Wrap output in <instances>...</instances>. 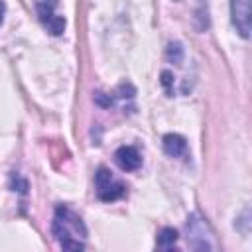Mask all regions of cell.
<instances>
[{"label":"cell","instance_id":"cell-1","mask_svg":"<svg viewBox=\"0 0 252 252\" xmlns=\"http://www.w3.org/2000/svg\"><path fill=\"white\" fill-rule=\"evenodd\" d=\"M51 232L59 240L61 248H65V250H83L85 248V242H81L79 238L87 236V228H85L81 217L75 215L65 205H59L55 209V217H53V222H51Z\"/></svg>","mask_w":252,"mask_h":252},{"label":"cell","instance_id":"cell-2","mask_svg":"<svg viewBox=\"0 0 252 252\" xmlns=\"http://www.w3.org/2000/svg\"><path fill=\"white\" fill-rule=\"evenodd\" d=\"M185 228H187V242L193 250H213L215 248L213 230L205 217H201L199 213L189 215Z\"/></svg>","mask_w":252,"mask_h":252},{"label":"cell","instance_id":"cell-3","mask_svg":"<svg viewBox=\"0 0 252 252\" xmlns=\"http://www.w3.org/2000/svg\"><path fill=\"white\" fill-rule=\"evenodd\" d=\"M94 183H96V195L104 203L116 201L126 193V185L122 181L114 179L112 171L106 167H98V171L94 175Z\"/></svg>","mask_w":252,"mask_h":252},{"label":"cell","instance_id":"cell-4","mask_svg":"<svg viewBox=\"0 0 252 252\" xmlns=\"http://www.w3.org/2000/svg\"><path fill=\"white\" fill-rule=\"evenodd\" d=\"M230 20L238 35L248 39L252 32V8L250 0H230Z\"/></svg>","mask_w":252,"mask_h":252},{"label":"cell","instance_id":"cell-5","mask_svg":"<svg viewBox=\"0 0 252 252\" xmlns=\"http://www.w3.org/2000/svg\"><path fill=\"white\" fill-rule=\"evenodd\" d=\"M114 161L122 171H136L142 165V156L134 146H120L114 152Z\"/></svg>","mask_w":252,"mask_h":252},{"label":"cell","instance_id":"cell-6","mask_svg":"<svg viewBox=\"0 0 252 252\" xmlns=\"http://www.w3.org/2000/svg\"><path fill=\"white\" fill-rule=\"evenodd\" d=\"M161 146H163V152L171 158H187V140L181 136V134H165L163 140H161Z\"/></svg>","mask_w":252,"mask_h":252},{"label":"cell","instance_id":"cell-7","mask_svg":"<svg viewBox=\"0 0 252 252\" xmlns=\"http://www.w3.org/2000/svg\"><path fill=\"white\" fill-rule=\"evenodd\" d=\"M177 238H179L177 230L171 228V226H165V228H161L159 234H158V248H161V250H173Z\"/></svg>","mask_w":252,"mask_h":252},{"label":"cell","instance_id":"cell-8","mask_svg":"<svg viewBox=\"0 0 252 252\" xmlns=\"http://www.w3.org/2000/svg\"><path fill=\"white\" fill-rule=\"evenodd\" d=\"M65 18L63 16H57V14H53L47 22H43V28L51 33V35H61L63 33V30H65Z\"/></svg>","mask_w":252,"mask_h":252},{"label":"cell","instance_id":"cell-9","mask_svg":"<svg viewBox=\"0 0 252 252\" xmlns=\"http://www.w3.org/2000/svg\"><path fill=\"white\" fill-rule=\"evenodd\" d=\"M167 59L173 61V63H181L183 59V47L179 41H171L169 47H167Z\"/></svg>","mask_w":252,"mask_h":252},{"label":"cell","instance_id":"cell-10","mask_svg":"<svg viewBox=\"0 0 252 252\" xmlns=\"http://www.w3.org/2000/svg\"><path fill=\"white\" fill-rule=\"evenodd\" d=\"M4 12H6V6H4V2L0 0V24H2V20H4Z\"/></svg>","mask_w":252,"mask_h":252}]
</instances>
